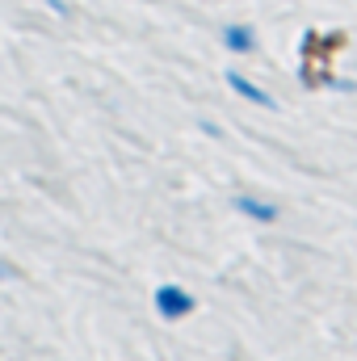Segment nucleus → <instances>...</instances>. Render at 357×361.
<instances>
[{
  "instance_id": "nucleus-1",
  "label": "nucleus",
  "mask_w": 357,
  "mask_h": 361,
  "mask_svg": "<svg viewBox=\"0 0 357 361\" xmlns=\"http://www.w3.org/2000/svg\"><path fill=\"white\" fill-rule=\"evenodd\" d=\"M152 302H156V315H160V319H169V324H177V319H185V315H193V307H198V298H193L185 286H177V281L156 286Z\"/></svg>"
},
{
  "instance_id": "nucleus-2",
  "label": "nucleus",
  "mask_w": 357,
  "mask_h": 361,
  "mask_svg": "<svg viewBox=\"0 0 357 361\" xmlns=\"http://www.w3.org/2000/svg\"><path fill=\"white\" fill-rule=\"evenodd\" d=\"M227 89L236 92V97H244L248 105H261V109H277V101H273V97H269V92L261 89V85H253V80H248L244 72H227Z\"/></svg>"
},
{
  "instance_id": "nucleus-3",
  "label": "nucleus",
  "mask_w": 357,
  "mask_h": 361,
  "mask_svg": "<svg viewBox=\"0 0 357 361\" xmlns=\"http://www.w3.org/2000/svg\"><path fill=\"white\" fill-rule=\"evenodd\" d=\"M223 47L231 51V55H253L257 51V30L253 25H223Z\"/></svg>"
},
{
  "instance_id": "nucleus-4",
  "label": "nucleus",
  "mask_w": 357,
  "mask_h": 361,
  "mask_svg": "<svg viewBox=\"0 0 357 361\" xmlns=\"http://www.w3.org/2000/svg\"><path fill=\"white\" fill-rule=\"evenodd\" d=\"M244 219H253V223H273L277 219V206L273 202H261V197H253V193H236V202H231Z\"/></svg>"
},
{
  "instance_id": "nucleus-5",
  "label": "nucleus",
  "mask_w": 357,
  "mask_h": 361,
  "mask_svg": "<svg viewBox=\"0 0 357 361\" xmlns=\"http://www.w3.org/2000/svg\"><path fill=\"white\" fill-rule=\"evenodd\" d=\"M13 277H17V265H13V261H4V257H0V281H13Z\"/></svg>"
},
{
  "instance_id": "nucleus-6",
  "label": "nucleus",
  "mask_w": 357,
  "mask_h": 361,
  "mask_svg": "<svg viewBox=\"0 0 357 361\" xmlns=\"http://www.w3.org/2000/svg\"><path fill=\"white\" fill-rule=\"evenodd\" d=\"M47 4H51L59 17H72V4H68V0H47Z\"/></svg>"
}]
</instances>
